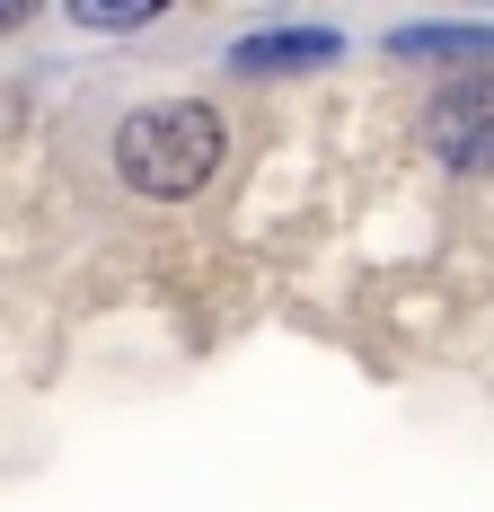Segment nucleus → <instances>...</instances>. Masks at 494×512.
Here are the masks:
<instances>
[{"instance_id": "20e7f679", "label": "nucleus", "mask_w": 494, "mask_h": 512, "mask_svg": "<svg viewBox=\"0 0 494 512\" xmlns=\"http://www.w3.org/2000/svg\"><path fill=\"white\" fill-rule=\"evenodd\" d=\"M389 53H406V62H494V27L486 18H424V27H397Z\"/></svg>"}, {"instance_id": "f257e3e1", "label": "nucleus", "mask_w": 494, "mask_h": 512, "mask_svg": "<svg viewBox=\"0 0 494 512\" xmlns=\"http://www.w3.org/2000/svg\"><path fill=\"white\" fill-rule=\"evenodd\" d=\"M230 151V124L212 98H150L115 124V177L150 204H186L212 186V168Z\"/></svg>"}, {"instance_id": "7ed1b4c3", "label": "nucleus", "mask_w": 494, "mask_h": 512, "mask_svg": "<svg viewBox=\"0 0 494 512\" xmlns=\"http://www.w3.org/2000/svg\"><path fill=\"white\" fill-rule=\"evenodd\" d=\"M336 53H345L336 27H265V36H239V45H230V71L283 80V71H318V62H336Z\"/></svg>"}, {"instance_id": "423d86ee", "label": "nucleus", "mask_w": 494, "mask_h": 512, "mask_svg": "<svg viewBox=\"0 0 494 512\" xmlns=\"http://www.w3.org/2000/svg\"><path fill=\"white\" fill-rule=\"evenodd\" d=\"M27 18H36L27 0H0V36H9V27H27Z\"/></svg>"}, {"instance_id": "f03ea898", "label": "nucleus", "mask_w": 494, "mask_h": 512, "mask_svg": "<svg viewBox=\"0 0 494 512\" xmlns=\"http://www.w3.org/2000/svg\"><path fill=\"white\" fill-rule=\"evenodd\" d=\"M424 151L450 177H494V71H459L424 106Z\"/></svg>"}, {"instance_id": "39448f33", "label": "nucleus", "mask_w": 494, "mask_h": 512, "mask_svg": "<svg viewBox=\"0 0 494 512\" xmlns=\"http://www.w3.org/2000/svg\"><path fill=\"white\" fill-rule=\"evenodd\" d=\"M159 18H168V0H71V27H98V36H133Z\"/></svg>"}]
</instances>
